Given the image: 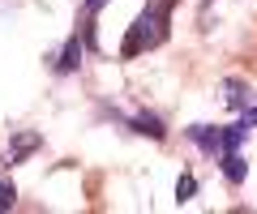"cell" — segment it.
<instances>
[{
  "label": "cell",
  "instance_id": "obj_12",
  "mask_svg": "<svg viewBox=\"0 0 257 214\" xmlns=\"http://www.w3.org/2000/svg\"><path fill=\"white\" fill-rule=\"evenodd\" d=\"M240 116H244L248 124H257V103H253V107H248V112H240Z\"/></svg>",
  "mask_w": 257,
  "mask_h": 214
},
{
  "label": "cell",
  "instance_id": "obj_6",
  "mask_svg": "<svg viewBox=\"0 0 257 214\" xmlns=\"http://www.w3.org/2000/svg\"><path fill=\"white\" fill-rule=\"evenodd\" d=\"M82 65V39H69V43H64V52H60V60H56V73H73V69Z\"/></svg>",
  "mask_w": 257,
  "mask_h": 214
},
{
  "label": "cell",
  "instance_id": "obj_11",
  "mask_svg": "<svg viewBox=\"0 0 257 214\" xmlns=\"http://www.w3.org/2000/svg\"><path fill=\"white\" fill-rule=\"evenodd\" d=\"M103 5H107V0H86V18H94V13H99Z\"/></svg>",
  "mask_w": 257,
  "mask_h": 214
},
{
  "label": "cell",
  "instance_id": "obj_4",
  "mask_svg": "<svg viewBox=\"0 0 257 214\" xmlns=\"http://www.w3.org/2000/svg\"><path fill=\"white\" fill-rule=\"evenodd\" d=\"M128 124H133V133H142V137H150V141H163V137H167L163 120H159L155 112H138V116H133Z\"/></svg>",
  "mask_w": 257,
  "mask_h": 214
},
{
  "label": "cell",
  "instance_id": "obj_1",
  "mask_svg": "<svg viewBox=\"0 0 257 214\" xmlns=\"http://www.w3.org/2000/svg\"><path fill=\"white\" fill-rule=\"evenodd\" d=\"M172 5H176V0H146V9L138 13V22L128 26L124 43H120V56L133 60L138 52L163 43V39H167V22H172Z\"/></svg>",
  "mask_w": 257,
  "mask_h": 214
},
{
  "label": "cell",
  "instance_id": "obj_3",
  "mask_svg": "<svg viewBox=\"0 0 257 214\" xmlns=\"http://www.w3.org/2000/svg\"><path fill=\"white\" fill-rule=\"evenodd\" d=\"M223 103L231 112H248L253 107V86L244 77H223Z\"/></svg>",
  "mask_w": 257,
  "mask_h": 214
},
{
  "label": "cell",
  "instance_id": "obj_9",
  "mask_svg": "<svg viewBox=\"0 0 257 214\" xmlns=\"http://www.w3.org/2000/svg\"><path fill=\"white\" fill-rule=\"evenodd\" d=\"M39 146V133H22L18 141H13V154H9V163H18L22 154H26V150H35Z\"/></svg>",
  "mask_w": 257,
  "mask_h": 214
},
{
  "label": "cell",
  "instance_id": "obj_8",
  "mask_svg": "<svg viewBox=\"0 0 257 214\" xmlns=\"http://www.w3.org/2000/svg\"><path fill=\"white\" fill-rule=\"evenodd\" d=\"M193 193H197V180L184 171V176L176 180V201H180V205H184V201H193Z\"/></svg>",
  "mask_w": 257,
  "mask_h": 214
},
{
  "label": "cell",
  "instance_id": "obj_10",
  "mask_svg": "<svg viewBox=\"0 0 257 214\" xmlns=\"http://www.w3.org/2000/svg\"><path fill=\"white\" fill-rule=\"evenodd\" d=\"M13 201H18V188L9 180H0V210H13Z\"/></svg>",
  "mask_w": 257,
  "mask_h": 214
},
{
  "label": "cell",
  "instance_id": "obj_7",
  "mask_svg": "<svg viewBox=\"0 0 257 214\" xmlns=\"http://www.w3.org/2000/svg\"><path fill=\"white\" fill-rule=\"evenodd\" d=\"M248 129H253V124H248L244 116H240L236 124H227V129H223V154H227V150H240V141L248 137Z\"/></svg>",
  "mask_w": 257,
  "mask_h": 214
},
{
  "label": "cell",
  "instance_id": "obj_2",
  "mask_svg": "<svg viewBox=\"0 0 257 214\" xmlns=\"http://www.w3.org/2000/svg\"><path fill=\"white\" fill-rule=\"evenodd\" d=\"M184 137L202 150V154H210V158L223 154V129H210V124H189V129H184Z\"/></svg>",
  "mask_w": 257,
  "mask_h": 214
},
{
  "label": "cell",
  "instance_id": "obj_5",
  "mask_svg": "<svg viewBox=\"0 0 257 214\" xmlns=\"http://www.w3.org/2000/svg\"><path fill=\"white\" fill-rule=\"evenodd\" d=\"M219 167H223V176H227V184H244V180H248V163L236 154V150L219 154Z\"/></svg>",
  "mask_w": 257,
  "mask_h": 214
}]
</instances>
